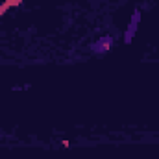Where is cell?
Instances as JSON below:
<instances>
[{"label":"cell","instance_id":"obj_1","mask_svg":"<svg viewBox=\"0 0 159 159\" xmlns=\"http://www.w3.org/2000/svg\"><path fill=\"white\" fill-rule=\"evenodd\" d=\"M109 46H111V37H104V39H100L93 48L96 50V52H106V50H109Z\"/></svg>","mask_w":159,"mask_h":159}]
</instances>
